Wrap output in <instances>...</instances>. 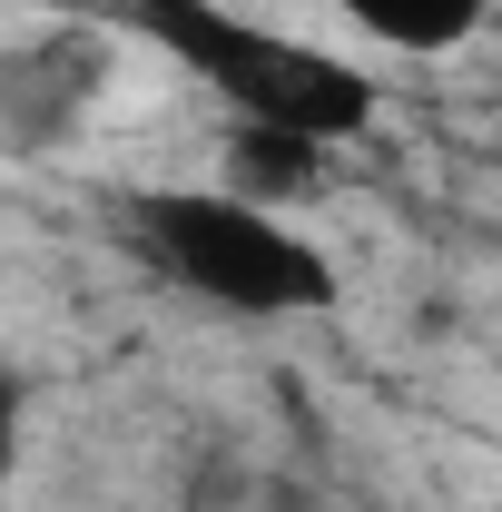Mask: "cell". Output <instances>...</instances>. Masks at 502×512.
<instances>
[{
  "instance_id": "1",
  "label": "cell",
  "mask_w": 502,
  "mask_h": 512,
  "mask_svg": "<svg viewBox=\"0 0 502 512\" xmlns=\"http://www.w3.org/2000/svg\"><path fill=\"white\" fill-rule=\"evenodd\" d=\"M109 30L168 50V60L227 109V128H286V138L345 148V138L375 128V99H384L355 60L306 50V40L266 30L247 10H227V0H109Z\"/></svg>"
},
{
  "instance_id": "2",
  "label": "cell",
  "mask_w": 502,
  "mask_h": 512,
  "mask_svg": "<svg viewBox=\"0 0 502 512\" xmlns=\"http://www.w3.org/2000/svg\"><path fill=\"white\" fill-rule=\"evenodd\" d=\"M119 237L158 286H178V296L217 306V316L276 325V316H325L335 306V256L315 247L306 227H286L276 207H256V197L128 188L119 197Z\"/></svg>"
},
{
  "instance_id": "3",
  "label": "cell",
  "mask_w": 502,
  "mask_h": 512,
  "mask_svg": "<svg viewBox=\"0 0 502 512\" xmlns=\"http://www.w3.org/2000/svg\"><path fill=\"white\" fill-rule=\"evenodd\" d=\"M109 99V30L99 20H60L20 50H0V158H50Z\"/></svg>"
},
{
  "instance_id": "4",
  "label": "cell",
  "mask_w": 502,
  "mask_h": 512,
  "mask_svg": "<svg viewBox=\"0 0 502 512\" xmlns=\"http://www.w3.org/2000/svg\"><path fill=\"white\" fill-rule=\"evenodd\" d=\"M325 188V138H286V128H227V197H256V207H296V197Z\"/></svg>"
},
{
  "instance_id": "5",
  "label": "cell",
  "mask_w": 502,
  "mask_h": 512,
  "mask_svg": "<svg viewBox=\"0 0 502 512\" xmlns=\"http://www.w3.org/2000/svg\"><path fill=\"white\" fill-rule=\"evenodd\" d=\"M365 40L384 50H414V60H443V50H463L473 30H483V10L493 0H335Z\"/></svg>"
},
{
  "instance_id": "6",
  "label": "cell",
  "mask_w": 502,
  "mask_h": 512,
  "mask_svg": "<svg viewBox=\"0 0 502 512\" xmlns=\"http://www.w3.org/2000/svg\"><path fill=\"white\" fill-rule=\"evenodd\" d=\"M20 414H30V394H20V375H0V483L20 473Z\"/></svg>"
}]
</instances>
